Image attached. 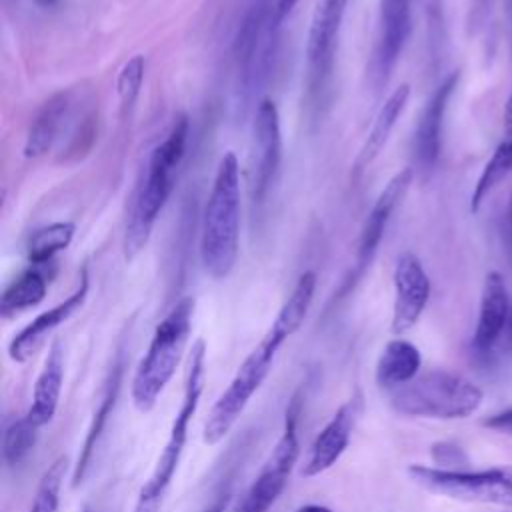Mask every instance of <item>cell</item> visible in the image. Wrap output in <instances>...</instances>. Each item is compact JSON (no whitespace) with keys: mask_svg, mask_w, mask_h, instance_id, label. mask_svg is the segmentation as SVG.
Returning a JSON list of instances; mask_svg holds the SVG:
<instances>
[{"mask_svg":"<svg viewBox=\"0 0 512 512\" xmlns=\"http://www.w3.org/2000/svg\"><path fill=\"white\" fill-rule=\"evenodd\" d=\"M314 290H316V274L308 270L298 278L296 286L292 288L290 296L278 310L266 334L242 360V364L234 372L228 386L212 404L202 428L204 444L208 446L218 444L238 422V418L246 410L252 396L260 390V386L268 378L280 346L302 326L310 310Z\"/></svg>","mask_w":512,"mask_h":512,"instance_id":"obj_1","label":"cell"},{"mask_svg":"<svg viewBox=\"0 0 512 512\" xmlns=\"http://www.w3.org/2000/svg\"><path fill=\"white\" fill-rule=\"evenodd\" d=\"M186 140L188 118L180 114L172 122L166 138L152 150L146 174L136 186L124 234V254L128 260L138 256L150 238L152 226L174 188L176 170L186 152Z\"/></svg>","mask_w":512,"mask_h":512,"instance_id":"obj_2","label":"cell"},{"mask_svg":"<svg viewBox=\"0 0 512 512\" xmlns=\"http://www.w3.org/2000/svg\"><path fill=\"white\" fill-rule=\"evenodd\" d=\"M240 238V166L234 152H226L216 168L212 190L204 206L200 234V262L212 278H226L238 258Z\"/></svg>","mask_w":512,"mask_h":512,"instance_id":"obj_3","label":"cell"},{"mask_svg":"<svg viewBox=\"0 0 512 512\" xmlns=\"http://www.w3.org/2000/svg\"><path fill=\"white\" fill-rule=\"evenodd\" d=\"M192 316L194 298L186 296L178 300L154 328L148 350L142 356L130 386L136 410L150 412L172 380L192 330Z\"/></svg>","mask_w":512,"mask_h":512,"instance_id":"obj_4","label":"cell"},{"mask_svg":"<svg viewBox=\"0 0 512 512\" xmlns=\"http://www.w3.org/2000/svg\"><path fill=\"white\" fill-rule=\"evenodd\" d=\"M204 362H206V344H204V340H196L188 354V368H186L180 408L174 414L166 444L156 460L152 474L142 484L132 512H160L162 510V504L166 500V494L172 486L174 474L178 470V464H180L184 448H186L188 426H190V422L198 410L200 398H202Z\"/></svg>","mask_w":512,"mask_h":512,"instance_id":"obj_5","label":"cell"},{"mask_svg":"<svg viewBox=\"0 0 512 512\" xmlns=\"http://www.w3.org/2000/svg\"><path fill=\"white\" fill-rule=\"evenodd\" d=\"M482 398V390L472 380L450 370H430L392 390L390 406L402 416L460 420L474 414Z\"/></svg>","mask_w":512,"mask_h":512,"instance_id":"obj_6","label":"cell"},{"mask_svg":"<svg viewBox=\"0 0 512 512\" xmlns=\"http://www.w3.org/2000/svg\"><path fill=\"white\" fill-rule=\"evenodd\" d=\"M278 0H250L240 20L234 56L238 68V96L246 104L264 86L278 46Z\"/></svg>","mask_w":512,"mask_h":512,"instance_id":"obj_7","label":"cell"},{"mask_svg":"<svg viewBox=\"0 0 512 512\" xmlns=\"http://www.w3.org/2000/svg\"><path fill=\"white\" fill-rule=\"evenodd\" d=\"M408 476L420 488L480 504L512 506V468H486V470H446L424 464H410Z\"/></svg>","mask_w":512,"mask_h":512,"instance_id":"obj_8","label":"cell"},{"mask_svg":"<svg viewBox=\"0 0 512 512\" xmlns=\"http://www.w3.org/2000/svg\"><path fill=\"white\" fill-rule=\"evenodd\" d=\"M300 416V398L294 396L284 418L282 434L268 454L266 462L262 464L260 472L248 486V490L238 500L234 512H268L276 500L282 496L290 474L298 462L300 456V444H298V422Z\"/></svg>","mask_w":512,"mask_h":512,"instance_id":"obj_9","label":"cell"},{"mask_svg":"<svg viewBox=\"0 0 512 512\" xmlns=\"http://www.w3.org/2000/svg\"><path fill=\"white\" fill-rule=\"evenodd\" d=\"M282 160V132L278 108L264 98L252 122V140L248 154V190L254 206H260L270 192Z\"/></svg>","mask_w":512,"mask_h":512,"instance_id":"obj_10","label":"cell"},{"mask_svg":"<svg viewBox=\"0 0 512 512\" xmlns=\"http://www.w3.org/2000/svg\"><path fill=\"white\" fill-rule=\"evenodd\" d=\"M414 178V170L412 168H402L400 172H396L388 184L384 186V190L378 194L372 210L368 212L364 226L360 230V238H358V250H356V262H354V270L350 274V278L344 282L342 292H348L350 288H354V284L360 280V276L368 270V266L372 264L378 246L384 238L386 226L394 214V210L398 208V204L402 202V198L406 196L410 184Z\"/></svg>","mask_w":512,"mask_h":512,"instance_id":"obj_11","label":"cell"},{"mask_svg":"<svg viewBox=\"0 0 512 512\" xmlns=\"http://www.w3.org/2000/svg\"><path fill=\"white\" fill-rule=\"evenodd\" d=\"M346 6L348 0H318L314 8L306 40V64L312 90L324 86L326 78L332 72L338 32Z\"/></svg>","mask_w":512,"mask_h":512,"instance_id":"obj_12","label":"cell"},{"mask_svg":"<svg viewBox=\"0 0 512 512\" xmlns=\"http://www.w3.org/2000/svg\"><path fill=\"white\" fill-rule=\"evenodd\" d=\"M394 304L390 328L394 334L408 332L422 316L430 298V278L412 252H402L394 266Z\"/></svg>","mask_w":512,"mask_h":512,"instance_id":"obj_13","label":"cell"},{"mask_svg":"<svg viewBox=\"0 0 512 512\" xmlns=\"http://www.w3.org/2000/svg\"><path fill=\"white\" fill-rule=\"evenodd\" d=\"M412 2L414 0H382L378 38L372 56V76L378 86L390 78L412 30Z\"/></svg>","mask_w":512,"mask_h":512,"instance_id":"obj_14","label":"cell"},{"mask_svg":"<svg viewBox=\"0 0 512 512\" xmlns=\"http://www.w3.org/2000/svg\"><path fill=\"white\" fill-rule=\"evenodd\" d=\"M88 288H90V278L86 268L80 272L78 284L76 288L70 292V296H66L62 302H58L56 306L44 310L42 314H38L32 322H28L18 334H14V338L8 344V356L12 362L16 364H24L26 360L32 358V354L46 342V338L60 326L64 324L74 312H78L82 308V304L86 302L88 296Z\"/></svg>","mask_w":512,"mask_h":512,"instance_id":"obj_15","label":"cell"},{"mask_svg":"<svg viewBox=\"0 0 512 512\" xmlns=\"http://www.w3.org/2000/svg\"><path fill=\"white\" fill-rule=\"evenodd\" d=\"M460 82V70H452L432 92L424 104L416 130H414V160L416 166L424 172L432 170L438 162L442 148V124L448 102L456 92Z\"/></svg>","mask_w":512,"mask_h":512,"instance_id":"obj_16","label":"cell"},{"mask_svg":"<svg viewBox=\"0 0 512 512\" xmlns=\"http://www.w3.org/2000/svg\"><path fill=\"white\" fill-rule=\"evenodd\" d=\"M356 414H358V402L352 398L334 412V416L314 436L300 468L302 476L306 478L318 476L340 460V456L348 448Z\"/></svg>","mask_w":512,"mask_h":512,"instance_id":"obj_17","label":"cell"},{"mask_svg":"<svg viewBox=\"0 0 512 512\" xmlns=\"http://www.w3.org/2000/svg\"><path fill=\"white\" fill-rule=\"evenodd\" d=\"M508 322V292L506 282L498 270H490L484 276L478 320L472 336V348L478 354H486L494 348Z\"/></svg>","mask_w":512,"mask_h":512,"instance_id":"obj_18","label":"cell"},{"mask_svg":"<svg viewBox=\"0 0 512 512\" xmlns=\"http://www.w3.org/2000/svg\"><path fill=\"white\" fill-rule=\"evenodd\" d=\"M62 384H64V350L60 342H54L46 354L44 366L34 382L32 390V404L26 412V418L42 428L52 422L60 396H62Z\"/></svg>","mask_w":512,"mask_h":512,"instance_id":"obj_19","label":"cell"},{"mask_svg":"<svg viewBox=\"0 0 512 512\" xmlns=\"http://www.w3.org/2000/svg\"><path fill=\"white\" fill-rule=\"evenodd\" d=\"M122 372H124V364H122V354L116 356L108 376H106V382H104V390H102V396H100V402L94 410V416L90 420V426L86 430V436H84V442H82V448H80V454H78V460L74 464V470H72V486H78L88 468H90V462H92V456H94V450L100 442V436L108 424V418L112 414V408L116 404V398H118V392H120V384H122Z\"/></svg>","mask_w":512,"mask_h":512,"instance_id":"obj_20","label":"cell"},{"mask_svg":"<svg viewBox=\"0 0 512 512\" xmlns=\"http://www.w3.org/2000/svg\"><path fill=\"white\" fill-rule=\"evenodd\" d=\"M72 110V96L70 92H58L50 96L44 106L38 110L34 120L30 122L26 142H24V156L26 158H40L44 156L60 138Z\"/></svg>","mask_w":512,"mask_h":512,"instance_id":"obj_21","label":"cell"},{"mask_svg":"<svg viewBox=\"0 0 512 512\" xmlns=\"http://www.w3.org/2000/svg\"><path fill=\"white\" fill-rule=\"evenodd\" d=\"M504 124L502 140L494 148L492 156L486 160L474 188L470 194V212L476 214L488 194L512 172V92L504 104Z\"/></svg>","mask_w":512,"mask_h":512,"instance_id":"obj_22","label":"cell"},{"mask_svg":"<svg viewBox=\"0 0 512 512\" xmlns=\"http://www.w3.org/2000/svg\"><path fill=\"white\" fill-rule=\"evenodd\" d=\"M420 364H422L420 350L404 338H394L384 346V350L378 356L376 370H374L376 384L392 392L408 384L410 380H414L418 376Z\"/></svg>","mask_w":512,"mask_h":512,"instance_id":"obj_23","label":"cell"},{"mask_svg":"<svg viewBox=\"0 0 512 512\" xmlns=\"http://www.w3.org/2000/svg\"><path fill=\"white\" fill-rule=\"evenodd\" d=\"M410 98V84H400L398 88H394V92L386 98V102L382 104V108L378 110L374 124L366 136V140L360 146V152L354 160V170H364L366 166H370L374 162V158L382 152V148L386 146L392 128L396 126L400 114L404 112V106Z\"/></svg>","mask_w":512,"mask_h":512,"instance_id":"obj_24","label":"cell"},{"mask_svg":"<svg viewBox=\"0 0 512 512\" xmlns=\"http://www.w3.org/2000/svg\"><path fill=\"white\" fill-rule=\"evenodd\" d=\"M48 290V278L44 266H30L18 278H14L0 296V314L10 318L18 312L40 304Z\"/></svg>","mask_w":512,"mask_h":512,"instance_id":"obj_25","label":"cell"},{"mask_svg":"<svg viewBox=\"0 0 512 512\" xmlns=\"http://www.w3.org/2000/svg\"><path fill=\"white\" fill-rule=\"evenodd\" d=\"M76 226L72 222H52L34 230L28 238L26 252L32 266H46L52 258L70 246Z\"/></svg>","mask_w":512,"mask_h":512,"instance_id":"obj_26","label":"cell"},{"mask_svg":"<svg viewBox=\"0 0 512 512\" xmlns=\"http://www.w3.org/2000/svg\"><path fill=\"white\" fill-rule=\"evenodd\" d=\"M38 426H34L26 416L10 422L2 438V458L8 468H14L26 460L32 452L38 436Z\"/></svg>","mask_w":512,"mask_h":512,"instance_id":"obj_27","label":"cell"},{"mask_svg":"<svg viewBox=\"0 0 512 512\" xmlns=\"http://www.w3.org/2000/svg\"><path fill=\"white\" fill-rule=\"evenodd\" d=\"M66 468H68V458L58 456L44 470V474L40 476V482L36 486V492H34L28 512H58L60 490H62V482L66 476Z\"/></svg>","mask_w":512,"mask_h":512,"instance_id":"obj_28","label":"cell"},{"mask_svg":"<svg viewBox=\"0 0 512 512\" xmlns=\"http://www.w3.org/2000/svg\"><path fill=\"white\" fill-rule=\"evenodd\" d=\"M144 68H146V62H144V56H140V54L132 56L122 66L118 80H116V90H118V96H120V102L124 108H130L136 102L140 88H142V80H144Z\"/></svg>","mask_w":512,"mask_h":512,"instance_id":"obj_29","label":"cell"},{"mask_svg":"<svg viewBox=\"0 0 512 512\" xmlns=\"http://www.w3.org/2000/svg\"><path fill=\"white\" fill-rule=\"evenodd\" d=\"M432 458L438 464V468L446 470H466V456L464 452L448 442H438L432 446Z\"/></svg>","mask_w":512,"mask_h":512,"instance_id":"obj_30","label":"cell"},{"mask_svg":"<svg viewBox=\"0 0 512 512\" xmlns=\"http://www.w3.org/2000/svg\"><path fill=\"white\" fill-rule=\"evenodd\" d=\"M484 426L496 430V432H502V434H510L512 436V408L504 410V412H498L490 418L484 420Z\"/></svg>","mask_w":512,"mask_h":512,"instance_id":"obj_31","label":"cell"},{"mask_svg":"<svg viewBox=\"0 0 512 512\" xmlns=\"http://www.w3.org/2000/svg\"><path fill=\"white\" fill-rule=\"evenodd\" d=\"M296 2L298 0H278L276 2V12H278V20L280 22L290 14V10L296 6Z\"/></svg>","mask_w":512,"mask_h":512,"instance_id":"obj_32","label":"cell"},{"mask_svg":"<svg viewBox=\"0 0 512 512\" xmlns=\"http://www.w3.org/2000/svg\"><path fill=\"white\" fill-rule=\"evenodd\" d=\"M228 502H230V494H222L220 498H216L206 510H202V512H224L226 510V506H228Z\"/></svg>","mask_w":512,"mask_h":512,"instance_id":"obj_33","label":"cell"},{"mask_svg":"<svg viewBox=\"0 0 512 512\" xmlns=\"http://www.w3.org/2000/svg\"><path fill=\"white\" fill-rule=\"evenodd\" d=\"M294 512H334V510L328 506H322V504H302Z\"/></svg>","mask_w":512,"mask_h":512,"instance_id":"obj_34","label":"cell"},{"mask_svg":"<svg viewBox=\"0 0 512 512\" xmlns=\"http://www.w3.org/2000/svg\"><path fill=\"white\" fill-rule=\"evenodd\" d=\"M508 228H510V242H512V192L508 200Z\"/></svg>","mask_w":512,"mask_h":512,"instance_id":"obj_35","label":"cell"},{"mask_svg":"<svg viewBox=\"0 0 512 512\" xmlns=\"http://www.w3.org/2000/svg\"><path fill=\"white\" fill-rule=\"evenodd\" d=\"M38 2V6H42V8H50V6H56L58 4V0H36Z\"/></svg>","mask_w":512,"mask_h":512,"instance_id":"obj_36","label":"cell"}]
</instances>
